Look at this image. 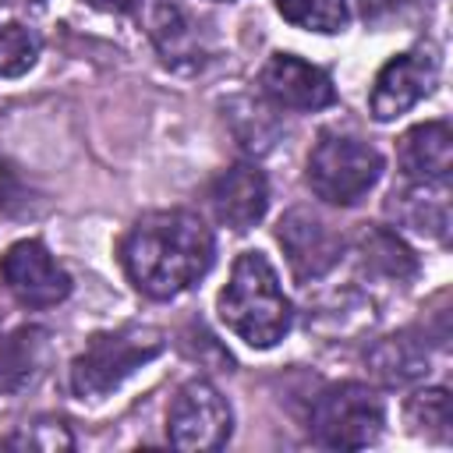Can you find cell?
<instances>
[{
    "instance_id": "obj_1",
    "label": "cell",
    "mask_w": 453,
    "mask_h": 453,
    "mask_svg": "<svg viewBox=\"0 0 453 453\" xmlns=\"http://www.w3.org/2000/svg\"><path fill=\"white\" fill-rule=\"evenodd\" d=\"M212 230L188 209H159L134 219L120 244L127 280L145 297H177L212 265Z\"/></svg>"
},
{
    "instance_id": "obj_2",
    "label": "cell",
    "mask_w": 453,
    "mask_h": 453,
    "mask_svg": "<svg viewBox=\"0 0 453 453\" xmlns=\"http://www.w3.org/2000/svg\"><path fill=\"white\" fill-rule=\"evenodd\" d=\"M216 311L237 340L258 350L276 347L290 333V322H294L290 297L283 294L280 276L262 251L237 255L230 280L219 290Z\"/></svg>"
},
{
    "instance_id": "obj_3",
    "label": "cell",
    "mask_w": 453,
    "mask_h": 453,
    "mask_svg": "<svg viewBox=\"0 0 453 453\" xmlns=\"http://www.w3.org/2000/svg\"><path fill=\"white\" fill-rule=\"evenodd\" d=\"M166 340L152 326H124L110 333H96L85 350L71 361V389L78 400H103L110 396L127 375L163 354Z\"/></svg>"
},
{
    "instance_id": "obj_4",
    "label": "cell",
    "mask_w": 453,
    "mask_h": 453,
    "mask_svg": "<svg viewBox=\"0 0 453 453\" xmlns=\"http://www.w3.org/2000/svg\"><path fill=\"white\" fill-rule=\"evenodd\" d=\"M379 177H382L379 149L354 134L326 131L308 152V188L315 191V198L329 205L361 202Z\"/></svg>"
},
{
    "instance_id": "obj_5",
    "label": "cell",
    "mask_w": 453,
    "mask_h": 453,
    "mask_svg": "<svg viewBox=\"0 0 453 453\" xmlns=\"http://www.w3.org/2000/svg\"><path fill=\"white\" fill-rule=\"evenodd\" d=\"M382 400L365 382L329 386L311 403V432L329 449H365L382 435Z\"/></svg>"
},
{
    "instance_id": "obj_6",
    "label": "cell",
    "mask_w": 453,
    "mask_h": 453,
    "mask_svg": "<svg viewBox=\"0 0 453 453\" xmlns=\"http://www.w3.org/2000/svg\"><path fill=\"white\" fill-rule=\"evenodd\" d=\"M230 428H234L230 403L212 382L191 379L177 389L166 414V435L177 449H198V453L219 449L230 439Z\"/></svg>"
},
{
    "instance_id": "obj_7",
    "label": "cell",
    "mask_w": 453,
    "mask_h": 453,
    "mask_svg": "<svg viewBox=\"0 0 453 453\" xmlns=\"http://www.w3.org/2000/svg\"><path fill=\"white\" fill-rule=\"evenodd\" d=\"M0 276L11 297L25 308H53L71 294L67 269L50 255L42 241H14L0 255Z\"/></svg>"
},
{
    "instance_id": "obj_8",
    "label": "cell",
    "mask_w": 453,
    "mask_h": 453,
    "mask_svg": "<svg viewBox=\"0 0 453 453\" xmlns=\"http://www.w3.org/2000/svg\"><path fill=\"white\" fill-rule=\"evenodd\" d=\"M435 81H439V60L432 57V50L396 53L375 74V85H372V96H368V110L382 124L396 120L411 106H418L435 88Z\"/></svg>"
},
{
    "instance_id": "obj_9",
    "label": "cell",
    "mask_w": 453,
    "mask_h": 453,
    "mask_svg": "<svg viewBox=\"0 0 453 453\" xmlns=\"http://www.w3.org/2000/svg\"><path fill=\"white\" fill-rule=\"evenodd\" d=\"M276 241L301 283L326 276L343 255V237L308 209H290L276 226Z\"/></svg>"
},
{
    "instance_id": "obj_10",
    "label": "cell",
    "mask_w": 453,
    "mask_h": 453,
    "mask_svg": "<svg viewBox=\"0 0 453 453\" xmlns=\"http://www.w3.org/2000/svg\"><path fill=\"white\" fill-rule=\"evenodd\" d=\"M262 92L287 110H322L336 99L329 74L294 53H273L258 74Z\"/></svg>"
},
{
    "instance_id": "obj_11",
    "label": "cell",
    "mask_w": 453,
    "mask_h": 453,
    "mask_svg": "<svg viewBox=\"0 0 453 453\" xmlns=\"http://www.w3.org/2000/svg\"><path fill=\"white\" fill-rule=\"evenodd\" d=\"M209 205L223 226H230L237 234L251 230L265 216V205H269L265 173L251 163H237V166L223 170L209 188Z\"/></svg>"
},
{
    "instance_id": "obj_12",
    "label": "cell",
    "mask_w": 453,
    "mask_h": 453,
    "mask_svg": "<svg viewBox=\"0 0 453 453\" xmlns=\"http://www.w3.org/2000/svg\"><path fill=\"white\" fill-rule=\"evenodd\" d=\"M400 170L407 180H449L453 170V131L446 120H425L411 127L396 145Z\"/></svg>"
},
{
    "instance_id": "obj_13",
    "label": "cell",
    "mask_w": 453,
    "mask_h": 453,
    "mask_svg": "<svg viewBox=\"0 0 453 453\" xmlns=\"http://www.w3.org/2000/svg\"><path fill=\"white\" fill-rule=\"evenodd\" d=\"M389 212L435 241H446L449 234V184L446 180H411L403 191H393Z\"/></svg>"
},
{
    "instance_id": "obj_14",
    "label": "cell",
    "mask_w": 453,
    "mask_h": 453,
    "mask_svg": "<svg viewBox=\"0 0 453 453\" xmlns=\"http://www.w3.org/2000/svg\"><path fill=\"white\" fill-rule=\"evenodd\" d=\"M368 372H372L382 386H389V389L421 382V379L428 375V347H425V340H418L414 333L382 336V340H375L372 350H368Z\"/></svg>"
},
{
    "instance_id": "obj_15",
    "label": "cell",
    "mask_w": 453,
    "mask_h": 453,
    "mask_svg": "<svg viewBox=\"0 0 453 453\" xmlns=\"http://www.w3.org/2000/svg\"><path fill=\"white\" fill-rule=\"evenodd\" d=\"M357 251H361V262H365L372 273L389 276V280H396V283H400V280H411L414 269H418L414 251H411L393 230H386V226L365 230L361 241H357Z\"/></svg>"
},
{
    "instance_id": "obj_16",
    "label": "cell",
    "mask_w": 453,
    "mask_h": 453,
    "mask_svg": "<svg viewBox=\"0 0 453 453\" xmlns=\"http://www.w3.org/2000/svg\"><path fill=\"white\" fill-rule=\"evenodd\" d=\"M403 418H407L414 435H425L435 442H449V435H453V407H449V393L442 386L418 389L407 400Z\"/></svg>"
},
{
    "instance_id": "obj_17",
    "label": "cell",
    "mask_w": 453,
    "mask_h": 453,
    "mask_svg": "<svg viewBox=\"0 0 453 453\" xmlns=\"http://www.w3.org/2000/svg\"><path fill=\"white\" fill-rule=\"evenodd\" d=\"M42 357V333L39 329H21L0 347V396L18 393L32 375L39 372Z\"/></svg>"
},
{
    "instance_id": "obj_18",
    "label": "cell",
    "mask_w": 453,
    "mask_h": 453,
    "mask_svg": "<svg viewBox=\"0 0 453 453\" xmlns=\"http://www.w3.org/2000/svg\"><path fill=\"white\" fill-rule=\"evenodd\" d=\"M152 35H156V46H159V53H163L166 64H180L184 57H188V60L198 57V32H195L191 21L184 18V11L173 7V4H163V7L156 11Z\"/></svg>"
},
{
    "instance_id": "obj_19",
    "label": "cell",
    "mask_w": 453,
    "mask_h": 453,
    "mask_svg": "<svg viewBox=\"0 0 453 453\" xmlns=\"http://www.w3.org/2000/svg\"><path fill=\"white\" fill-rule=\"evenodd\" d=\"M283 21L308 32H343L350 21L347 0H273Z\"/></svg>"
},
{
    "instance_id": "obj_20",
    "label": "cell",
    "mask_w": 453,
    "mask_h": 453,
    "mask_svg": "<svg viewBox=\"0 0 453 453\" xmlns=\"http://www.w3.org/2000/svg\"><path fill=\"white\" fill-rule=\"evenodd\" d=\"M39 50H42V39L35 28L18 21L0 25V78H18L32 71L39 60Z\"/></svg>"
},
{
    "instance_id": "obj_21",
    "label": "cell",
    "mask_w": 453,
    "mask_h": 453,
    "mask_svg": "<svg viewBox=\"0 0 453 453\" xmlns=\"http://www.w3.org/2000/svg\"><path fill=\"white\" fill-rule=\"evenodd\" d=\"M4 446H14V449H39V453H60V449H71L74 439L67 432V425L60 418H39L32 421L25 432L4 439Z\"/></svg>"
},
{
    "instance_id": "obj_22",
    "label": "cell",
    "mask_w": 453,
    "mask_h": 453,
    "mask_svg": "<svg viewBox=\"0 0 453 453\" xmlns=\"http://www.w3.org/2000/svg\"><path fill=\"white\" fill-rule=\"evenodd\" d=\"M85 4L96 11H110V14H127L138 7V0H85Z\"/></svg>"
},
{
    "instance_id": "obj_23",
    "label": "cell",
    "mask_w": 453,
    "mask_h": 453,
    "mask_svg": "<svg viewBox=\"0 0 453 453\" xmlns=\"http://www.w3.org/2000/svg\"><path fill=\"white\" fill-rule=\"evenodd\" d=\"M0 202H4V205L11 202V170H7L4 163H0Z\"/></svg>"
}]
</instances>
